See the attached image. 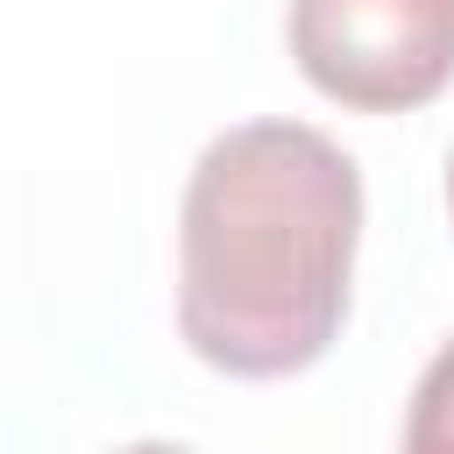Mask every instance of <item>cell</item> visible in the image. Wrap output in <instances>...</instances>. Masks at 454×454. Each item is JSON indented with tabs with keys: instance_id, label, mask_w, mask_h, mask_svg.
<instances>
[{
	"instance_id": "2",
	"label": "cell",
	"mask_w": 454,
	"mask_h": 454,
	"mask_svg": "<svg viewBox=\"0 0 454 454\" xmlns=\"http://www.w3.org/2000/svg\"><path fill=\"white\" fill-rule=\"evenodd\" d=\"M291 57L355 114H411L454 85V0H291Z\"/></svg>"
},
{
	"instance_id": "1",
	"label": "cell",
	"mask_w": 454,
	"mask_h": 454,
	"mask_svg": "<svg viewBox=\"0 0 454 454\" xmlns=\"http://www.w3.org/2000/svg\"><path fill=\"white\" fill-rule=\"evenodd\" d=\"M362 241V170L305 121L206 142L177 213V333L220 376H298L340 319Z\"/></svg>"
},
{
	"instance_id": "5",
	"label": "cell",
	"mask_w": 454,
	"mask_h": 454,
	"mask_svg": "<svg viewBox=\"0 0 454 454\" xmlns=\"http://www.w3.org/2000/svg\"><path fill=\"white\" fill-rule=\"evenodd\" d=\"M447 213H454V156H447Z\"/></svg>"
},
{
	"instance_id": "4",
	"label": "cell",
	"mask_w": 454,
	"mask_h": 454,
	"mask_svg": "<svg viewBox=\"0 0 454 454\" xmlns=\"http://www.w3.org/2000/svg\"><path fill=\"white\" fill-rule=\"evenodd\" d=\"M121 454H192V447H170V440H135V447H121Z\"/></svg>"
},
{
	"instance_id": "3",
	"label": "cell",
	"mask_w": 454,
	"mask_h": 454,
	"mask_svg": "<svg viewBox=\"0 0 454 454\" xmlns=\"http://www.w3.org/2000/svg\"><path fill=\"white\" fill-rule=\"evenodd\" d=\"M404 454H454V340L426 362L404 411Z\"/></svg>"
}]
</instances>
